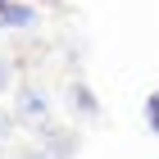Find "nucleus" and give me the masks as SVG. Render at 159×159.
I'll use <instances>...</instances> for the list:
<instances>
[{"label": "nucleus", "instance_id": "f257e3e1", "mask_svg": "<svg viewBox=\"0 0 159 159\" xmlns=\"http://www.w3.org/2000/svg\"><path fill=\"white\" fill-rule=\"evenodd\" d=\"M18 114H23L32 127H41V123H46V96H41V91H32V86H27V91H18Z\"/></svg>", "mask_w": 159, "mask_h": 159}, {"label": "nucleus", "instance_id": "f03ea898", "mask_svg": "<svg viewBox=\"0 0 159 159\" xmlns=\"http://www.w3.org/2000/svg\"><path fill=\"white\" fill-rule=\"evenodd\" d=\"M0 23L23 27V23H32V14H27V9H14V5H0Z\"/></svg>", "mask_w": 159, "mask_h": 159}, {"label": "nucleus", "instance_id": "423d86ee", "mask_svg": "<svg viewBox=\"0 0 159 159\" xmlns=\"http://www.w3.org/2000/svg\"><path fill=\"white\" fill-rule=\"evenodd\" d=\"M0 86H5V59H0Z\"/></svg>", "mask_w": 159, "mask_h": 159}, {"label": "nucleus", "instance_id": "20e7f679", "mask_svg": "<svg viewBox=\"0 0 159 159\" xmlns=\"http://www.w3.org/2000/svg\"><path fill=\"white\" fill-rule=\"evenodd\" d=\"M5 136H9V114L0 109V141H5Z\"/></svg>", "mask_w": 159, "mask_h": 159}, {"label": "nucleus", "instance_id": "7ed1b4c3", "mask_svg": "<svg viewBox=\"0 0 159 159\" xmlns=\"http://www.w3.org/2000/svg\"><path fill=\"white\" fill-rule=\"evenodd\" d=\"M146 123H150V132H159V91L146 100Z\"/></svg>", "mask_w": 159, "mask_h": 159}, {"label": "nucleus", "instance_id": "0eeeda50", "mask_svg": "<svg viewBox=\"0 0 159 159\" xmlns=\"http://www.w3.org/2000/svg\"><path fill=\"white\" fill-rule=\"evenodd\" d=\"M0 5H9V0H0Z\"/></svg>", "mask_w": 159, "mask_h": 159}, {"label": "nucleus", "instance_id": "39448f33", "mask_svg": "<svg viewBox=\"0 0 159 159\" xmlns=\"http://www.w3.org/2000/svg\"><path fill=\"white\" fill-rule=\"evenodd\" d=\"M18 159H46V155H41V150H27V155H18Z\"/></svg>", "mask_w": 159, "mask_h": 159}]
</instances>
